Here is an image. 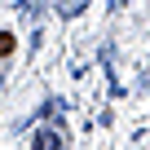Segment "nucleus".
<instances>
[{
  "label": "nucleus",
  "mask_w": 150,
  "mask_h": 150,
  "mask_svg": "<svg viewBox=\"0 0 150 150\" xmlns=\"http://www.w3.org/2000/svg\"><path fill=\"white\" fill-rule=\"evenodd\" d=\"M35 150H62L57 128H40V132H35Z\"/></svg>",
  "instance_id": "obj_1"
},
{
  "label": "nucleus",
  "mask_w": 150,
  "mask_h": 150,
  "mask_svg": "<svg viewBox=\"0 0 150 150\" xmlns=\"http://www.w3.org/2000/svg\"><path fill=\"white\" fill-rule=\"evenodd\" d=\"M0 53H5V57H13V35H9V31L0 35Z\"/></svg>",
  "instance_id": "obj_2"
},
{
  "label": "nucleus",
  "mask_w": 150,
  "mask_h": 150,
  "mask_svg": "<svg viewBox=\"0 0 150 150\" xmlns=\"http://www.w3.org/2000/svg\"><path fill=\"white\" fill-rule=\"evenodd\" d=\"M57 9H62V13H75V9H84V0H62Z\"/></svg>",
  "instance_id": "obj_3"
}]
</instances>
